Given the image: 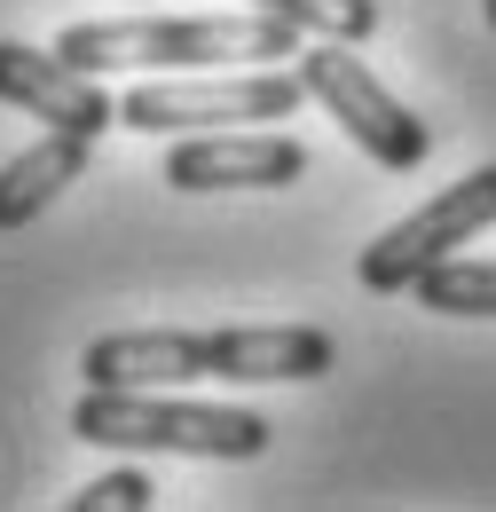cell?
I'll list each match as a JSON object with an SVG mask.
<instances>
[{
	"label": "cell",
	"mask_w": 496,
	"mask_h": 512,
	"mask_svg": "<svg viewBox=\"0 0 496 512\" xmlns=\"http://www.w3.org/2000/svg\"><path fill=\"white\" fill-rule=\"evenodd\" d=\"M308 174V150L292 142V134H221V127H197L182 134L174 150H166V166H158V182L166 190H284V182H300Z\"/></svg>",
	"instance_id": "obj_7"
},
{
	"label": "cell",
	"mask_w": 496,
	"mask_h": 512,
	"mask_svg": "<svg viewBox=\"0 0 496 512\" xmlns=\"http://www.w3.org/2000/svg\"><path fill=\"white\" fill-rule=\"evenodd\" d=\"M150 497H158V489H150V481L126 465V473H103V481H87V489L71 497V512H142Z\"/></svg>",
	"instance_id": "obj_12"
},
{
	"label": "cell",
	"mask_w": 496,
	"mask_h": 512,
	"mask_svg": "<svg viewBox=\"0 0 496 512\" xmlns=\"http://www.w3.org/2000/svg\"><path fill=\"white\" fill-rule=\"evenodd\" d=\"M71 434L95 449H174V457H260L268 418L237 402H174L166 386H87Z\"/></svg>",
	"instance_id": "obj_3"
},
{
	"label": "cell",
	"mask_w": 496,
	"mask_h": 512,
	"mask_svg": "<svg viewBox=\"0 0 496 512\" xmlns=\"http://www.w3.org/2000/svg\"><path fill=\"white\" fill-rule=\"evenodd\" d=\"M481 8H489V24H496V0H481Z\"/></svg>",
	"instance_id": "obj_13"
},
{
	"label": "cell",
	"mask_w": 496,
	"mask_h": 512,
	"mask_svg": "<svg viewBox=\"0 0 496 512\" xmlns=\"http://www.w3.org/2000/svg\"><path fill=\"white\" fill-rule=\"evenodd\" d=\"M300 79H308V95L347 127V142H355L371 166H386V174H418V166H426L434 127H426L410 103H394V95L371 79V64L347 56V40H315V48H300Z\"/></svg>",
	"instance_id": "obj_4"
},
{
	"label": "cell",
	"mask_w": 496,
	"mask_h": 512,
	"mask_svg": "<svg viewBox=\"0 0 496 512\" xmlns=\"http://www.w3.org/2000/svg\"><path fill=\"white\" fill-rule=\"evenodd\" d=\"M339 363L331 331L315 323H252V331H111L87 339V386H284L323 379Z\"/></svg>",
	"instance_id": "obj_1"
},
{
	"label": "cell",
	"mask_w": 496,
	"mask_h": 512,
	"mask_svg": "<svg viewBox=\"0 0 496 512\" xmlns=\"http://www.w3.org/2000/svg\"><path fill=\"white\" fill-rule=\"evenodd\" d=\"M0 103L48 119V127H71V134H103L119 127V103L103 95L95 71H79L71 56L56 48H24V40H0Z\"/></svg>",
	"instance_id": "obj_8"
},
{
	"label": "cell",
	"mask_w": 496,
	"mask_h": 512,
	"mask_svg": "<svg viewBox=\"0 0 496 512\" xmlns=\"http://www.w3.org/2000/svg\"><path fill=\"white\" fill-rule=\"evenodd\" d=\"M308 103L300 64H260L237 79H150L119 95V127L134 134H197V127H245V119H292Z\"/></svg>",
	"instance_id": "obj_5"
},
{
	"label": "cell",
	"mask_w": 496,
	"mask_h": 512,
	"mask_svg": "<svg viewBox=\"0 0 496 512\" xmlns=\"http://www.w3.org/2000/svg\"><path fill=\"white\" fill-rule=\"evenodd\" d=\"M410 300L434 308V316H496V260H457L449 253L410 284Z\"/></svg>",
	"instance_id": "obj_10"
},
{
	"label": "cell",
	"mask_w": 496,
	"mask_h": 512,
	"mask_svg": "<svg viewBox=\"0 0 496 512\" xmlns=\"http://www.w3.org/2000/svg\"><path fill=\"white\" fill-rule=\"evenodd\" d=\"M245 8H268L284 24H300L308 40H371L378 32V0H245Z\"/></svg>",
	"instance_id": "obj_11"
},
{
	"label": "cell",
	"mask_w": 496,
	"mask_h": 512,
	"mask_svg": "<svg viewBox=\"0 0 496 512\" xmlns=\"http://www.w3.org/2000/svg\"><path fill=\"white\" fill-rule=\"evenodd\" d=\"M56 56L79 71H213V64H284L300 56V24L237 8V16H103V24H71Z\"/></svg>",
	"instance_id": "obj_2"
},
{
	"label": "cell",
	"mask_w": 496,
	"mask_h": 512,
	"mask_svg": "<svg viewBox=\"0 0 496 512\" xmlns=\"http://www.w3.org/2000/svg\"><path fill=\"white\" fill-rule=\"evenodd\" d=\"M95 158V134H71V127H48L24 158L0 166V229H32L48 205H56Z\"/></svg>",
	"instance_id": "obj_9"
},
{
	"label": "cell",
	"mask_w": 496,
	"mask_h": 512,
	"mask_svg": "<svg viewBox=\"0 0 496 512\" xmlns=\"http://www.w3.org/2000/svg\"><path fill=\"white\" fill-rule=\"evenodd\" d=\"M481 229H496V166H473L465 182H449V190L426 197L418 213H402L378 245H363L355 276H363V292H410L434 260H449L457 245H473Z\"/></svg>",
	"instance_id": "obj_6"
}]
</instances>
